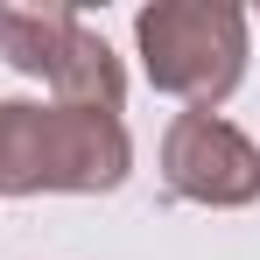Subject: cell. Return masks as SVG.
Returning <instances> with one entry per match:
<instances>
[{"label": "cell", "mask_w": 260, "mask_h": 260, "mask_svg": "<svg viewBox=\"0 0 260 260\" xmlns=\"http://www.w3.org/2000/svg\"><path fill=\"white\" fill-rule=\"evenodd\" d=\"M141 78L183 99L190 113H218L253 56V14L232 0H155L134 14Z\"/></svg>", "instance_id": "obj_2"}, {"label": "cell", "mask_w": 260, "mask_h": 260, "mask_svg": "<svg viewBox=\"0 0 260 260\" xmlns=\"http://www.w3.org/2000/svg\"><path fill=\"white\" fill-rule=\"evenodd\" d=\"M253 28H260V14H253Z\"/></svg>", "instance_id": "obj_5"}, {"label": "cell", "mask_w": 260, "mask_h": 260, "mask_svg": "<svg viewBox=\"0 0 260 260\" xmlns=\"http://www.w3.org/2000/svg\"><path fill=\"white\" fill-rule=\"evenodd\" d=\"M162 183L183 204L239 211L260 197V148L225 113H176L162 127Z\"/></svg>", "instance_id": "obj_4"}, {"label": "cell", "mask_w": 260, "mask_h": 260, "mask_svg": "<svg viewBox=\"0 0 260 260\" xmlns=\"http://www.w3.org/2000/svg\"><path fill=\"white\" fill-rule=\"evenodd\" d=\"M134 169L120 113L0 99V197H106Z\"/></svg>", "instance_id": "obj_1"}, {"label": "cell", "mask_w": 260, "mask_h": 260, "mask_svg": "<svg viewBox=\"0 0 260 260\" xmlns=\"http://www.w3.org/2000/svg\"><path fill=\"white\" fill-rule=\"evenodd\" d=\"M0 56L21 78L49 85L56 106H99V113H120L127 106L120 56L71 7H14V0H0Z\"/></svg>", "instance_id": "obj_3"}]
</instances>
